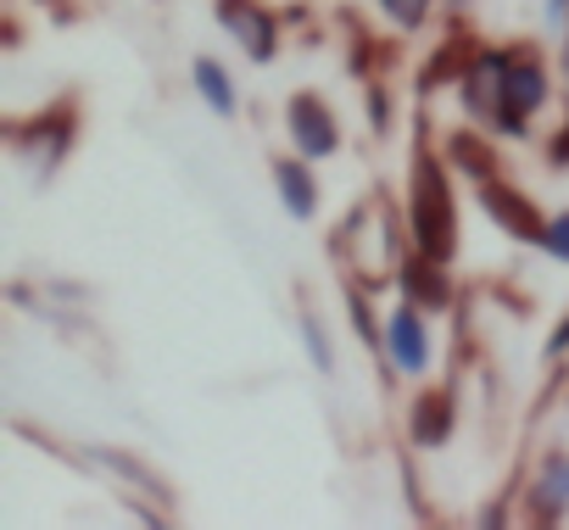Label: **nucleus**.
Masks as SVG:
<instances>
[{"label":"nucleus","mask_w":569,"mask_h":530,"mask_svg":"<svg viewBox=\"0 0 569 530\" xmlns=\"http://www.w3.org/2000/svg\"><path fill=\"white\" fill-rule=\"evenodd\" d=\"M302 347H308V358H313L319 374H336V347H330V336H325V324L313 313L302 319Z\"/></svg>","instance_id":"obj_12"},{"label":"nucleus","mask_w":569,"mask_h":530,"mask_svg":"<svg viewBox=\"0 0 569 530\" xmlns=\"http://www.w3.org/2000/svg\"><path fill=\"white\" fill-rule=\"evenodd\" d=\"M218 23L234 34V46L251 57V62H268L279 34H273V18L257 7V0H218Z\"/></svg>","instance_id":"obj_5"},{"label":"nucleus","mask_w":569,"mask_h":530,"mask_svg":"<svg viewBox=\"0 0 569 530\" xmlns=\"http://www.w3.org/2000/svg\"><path fill=\"white\" fill-rule=\"evenodd\" d=\"M273 184H279L284 212H291L297 223H313V212H319V184H313L308 157H284V162H273Z\"/></svg>","instance_id":"obj_7"},{"label":"nucleus","mask_w":569,"mask_h":530,"mask_svg":"<svg viewBox=\"0 0 569 530\" xmlns=\"http://www.w3.org/2000/svg\"><path fill=\"white\" fill-rule=\"evenodd\" d=\"M558 352H569V313L558 319V330L547 336V358H558Z\"/></svg>","instance_id":"obj_15"},{"label":"nucleus","mask_w":569,"mask_h":530,"mask_svg":"<svg viewBox=\"0 0 569 530\" xmlns=\"http://www.w3.org/2000/svg\"><path fill=\"white\" fill-rule=\"evenodd\" d=\"M563 73H569V57H563Z\"/></svg>","instance_id":"obj_17"},{"label":"nucleus","mask_w":569,"mask_h":530,"mask_svg":"<svg viewBox=\"0 0 569 530\" xmlns=\"http://www.w3.org/2000/svg\"><path fill=\"white\" fill-rule=\"evenodd\" d=\"M441 269H447V262H436V257H425L419 251V262H408V269H402V291L419 302V308H447V280H441Z\"/></svg>","instance_id":"obj_10"},{"label":"nucleus","mask_w":569,"mask_h":530,"mask_svg":"<svg viewBox=\"0 0 569 530\" xmlns=\"http://www.w3.org/2000/svg\"><path fill=\"white\" fill-rule=\"evenodd\" d=\"M408 430H413L419 447H447V436H452V402H447V391L419 397L413 413H408Z\"/></svg>","instance_id":"obj_9"},{"label":"nucleus","mask_w":569,"mask_h":530,"mask_svg":"<svg viewBox=\"0 0 569 530\" xmlns=\"http://www.w3.org/2000/svg\"><path fill=\"white\" fill-rule=\"evenodd\" d=\"M480 207L502 223V234H513V240H525V246H541V234H547V218L519 196V190H508V184H497V179H486L480 184Z\"/></svg>","instance_id":"obj_6"},{"label":"nucleus","mask_w":569,"mask_h":530,"mask_svg":"<svg viewBox=\"0 0 569 530\" xmlns=\"http://www.w3.org/2000/svg\"><path fill=\"white\" fill-rule=\"evenodd\" d=\"M530 508H536L541 519H558V513H569V452H552V458L536 469Z\"/></svg>","instance_id":"obj_8"},{"label":"nucleus","mask_w":569,"mask_h":530,"mask_svg":"<svg viewBox=\"0 0 569 530\" xmlns=\"http://www.w3.org/2000/svg\"><path fill=\"white\" fill-rule=\"evenodd\" d=\"M547 107V68L536 57H519V51H502V68H497V129L502 134H519L525 118H536Z\"/></svg>","instance_id":"obj_2"},{"label":"nucleus","mask_w":569,"mask_h":530,"mask_svg":"<svg viewBox=\"0 0 569 530\" xmlns=\"http://www.w3.org/2000/svg\"><path fill=\"white\" fill-rule=\"evenodd\" d=\"M380 12H386L402 34H413V29L430 18V0H380Z\"/></svg>","instance_id":"obj_13"},{"label":"nucleus","mask_w":569,"mask_h":530,"mask_svg":"<svg viewBox=\"0 0 569 530\" xmlns=\"http://www.w3.org/2000/svg\"><path fill=\"white\" fill-rule=\"evenodd\" d=\"M408 229H413V246L436 262H452L458 257V212H452V190H447V168L419 151L413 157V184H408Z\"/></svg>","instance_id":"obj_1"},{"label":"nucleus","mask_w":569,"mask_h":530,"mask_svg":"<svg viewBox=\"0 0 569 530\" xmlns=\"http://www.w3.org/2000/svg\"><path fill=\"white\" fill-rule=\"evenodd\" d=\"M380 347L391 358L397 374H425L430 369V324H425V308L419 302H402L391 308L386 330H380Z\"/></svg>","instance_id":"obj_4"},{"label":"nucleus","mask_w":569,"mask_h":530,"mask_svg":"<svg viewBox=\"0 0 569 530\" xmlns=\"http://www.w3.org/2000/svg\"><path fill=\"white\" fill-rule=\"evenodd\" d=\"M196 90H201V101H207L218 118H234V107H240V101H234V79H229L212 57L196 62Z\"/></svg>","instance_id":"obj_11"},{"label":"nucleus","mask_w":569,"mask_h":530,"mask_svg":"<svg viewBox=\"0 0 569 530\" xmlns=\"http://www.w3.org/2000/svg\"><path fill=\"white\" fill-rule=\"evenodd\" d=\"M547 23H569V0H547Z\"/></svg>","instance_id":"obj_16"},{"label":"nucleus","mask_w":569,"mask_h":530,"mask_svg":"<svg viewBox=\"0 0 569 530\" xmlns=\"http://www.w3.org/2000/svg\"><path fill=\"white\" fill-rule=\"evenodd\" d=\"M284 129H291V146L308 157V162H325L341 151V123L336 112L319 101V96H291V107H284Z\"/></svg>","instance_id":"obj_3"},{"label":"nucleus","mask_w":569,"mask_h":530,"mask_svg":"<svg viewBox=\"0 0 569 530\" xmlns=\"http://www.w3.org/2000/svg\"><path fill=\"white\" fill-rule=\"evenodd\" d=\"M541 251H547V257H558V262H569V212H558V218H547V234H541Z\"/></svg>","instance_id":"obj_14"}]
</instances>
